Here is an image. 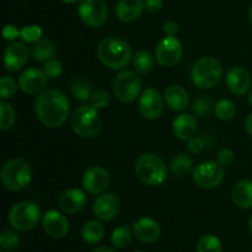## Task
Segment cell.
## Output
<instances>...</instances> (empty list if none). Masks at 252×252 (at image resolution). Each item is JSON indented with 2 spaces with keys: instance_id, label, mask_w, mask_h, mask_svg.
I'll return each mask as SVG.
<instances>
[{
  "instance_id": "1",
  "label": "cell",
  "mask_w": 252,
  "mask_h": 252,
  "mask_svg": "<svg viewBox=\"0 0 252 252\" xmlns=\"http://www.w3.org/2000/svg\"><path fill=\"white\" fill-rule=\"evenodd\" d=\"M37 118L48 128H58L68 120L69 100L58 89H47L38 94L34 101Z\"/></svg>"
},
{
  "instance_id": "2",
  "label": "cell",
  "mask_w": 252,
  "mask_h": 252,
  "mask_svg": "<svg viewBox=\"0 0 252 252\" xmlns=\"http://www.w3.org/2000/svg\"><path fill=\"white\" fill-rule=\"evenodd\" d=\"M101 63L113 70H122L132 59V49L125 39L116 36L103 38L97 47Z\"/></svg>"
},
{
  "instance_id": "3",
  "label": "cell",
  "mask_w": 252,
  "mask_h": 252,
  "mask_svg": "<svg viewBox=\"0 0 252 252\" xmlns=\"http://www.w3.org/2000/svg\"><path fill=\"white\" fill-rule=\"evenodd\" d=\"M135 175L144 185L159 186L167 179V167L157 154L144 153L135 161Z\"/></svg>"
},
{
  "instance_id": "4",
  "label": "cell",
  "mask_w": 252,
  "mask_h": 252,
  "mask_svg": "<svg viewBox=\"0 0 252 252\" xmlns=\"http://www.w3.org/2000/svg\"><path fill=\"white\" fill-rule=\"evenodd\" d=\"M1 182L10 191H21L26 189L32 180V170L29 162L21 158L10 159L1 167Z\"/></svg>"
},
{
  "instance_id": "5",
  "label": "cell",
  "mask_w": 252,
  "mask_h": 252,
  "mask_svg": "<svg viewBox=\"0 0 252 252\" xmlns=\"http://www.w3.org/2000/svg\"><path fill=\"white\" fill-rule=\"evenodd\" d=\"M70 125L75 134L81 138H94L102 129L98 110L91 105L79 106L71 115Z\"/></svg>"
},
{
  "instance_id": "6",
  "label": "cell",
  "mask_w": 252,
  "mask_h": 252,
  "mask_svg": "<svg viewBox=\"0 0 252 252\" xmlns=\"http://www.w3.org/2000/svg\"><path fill=\"white\" fill-rule=\"evenodd\" d=\"M221 76V64L213 57H203L192 66L191 80L199 89L214 88L220 81Z\"/></svg>"
},
{
  "instance_id": "7",
  "label": "cell",
  "mask_w": 252,
  "mask_h": 252,
  "mask_svg": "<svg viewBox=\"0 0 252 252\" xmlns=\"http://www.w3.org/2000/svg\"><path fill=\"white\" fill-rule=\"evenodd\" d=\"M112 89L116 98L120 102H133L140 94L142 79L137 71L122 70L116 75Z\"/></svg>"
},
{
  "instance_id": "8",
  "label": "cell",
  "mask_w": 252,
  "mask_h": 252,
  "mask_svg": "<svg viewBox=\"0 0 252 252\" xmlns=\"http://www.w3.org/2000/svg\"><path fill=\"white\" fill-rule=\"evenodd\" d=\"M41 217V209L34 202L25 201L12 206L9 212V223L16 230L27 231L37 225Z\"/></svg>"
},
{
  "instance_id": "9",
  "label": "cell",
  "mask_w": 252,
  "mask_h": 252,
  "mask_svg": "<svg viewBox=\"0 0 252 252\" xmlns=\"http://www.w3.org/2000/svg\"><path fill=\"white\" fill-rule=\"evenodd\" d=\"M192 177L194 184L201 189H216L224 180V167L217 161H203L194 167Z\"/></svg>"
},
{
  "instance_id": "10",
  "label": "cell",
  "mask_w": 252,
  "mask_h": 252,
  "mask_svg": "<svg viewBox=\"0 0 252 252\" xmlns=\"http://www.w3.org/2000/svg\"><path fill=\"white\" fill-rule=\"evenodd\" d=\"M78 12L81 21L91 29L102 26L108 16V9L105 0H81Z\"/></svg>"
},
{
  "instance_id": "11",
  "label": "cell",
  "mask_w": 252,
  "mask_h": 252,
  "mask_svg": "<svg viewBox=\"0 0 252 252\" xmlns=\"http://www.w3.org/2000/svg\"><path fill=\"white\" fill-rule=\"evenodd\" d=\"M184 47L175 36H166L158 43L155 59L161 66H174L181 61Z\"/></svg>"
},
{
  "instance_id": "12",
  "label": "cell",
  "mask_w": 252,
  "mask_h": 252,
  "mask_svg": "<svg viewBox=\"0 0 252 252\" xmlns=\"http://www.w3.org/2000/svg\"><path fill=\"white\" fill-rule=\"evenodd\" d=\"M138 110L145 120H158L164 110V96L154 88L145 89L138 101Z\"/></svg>"
},
{
  "instance_id": "13",
  "label": "cell",
  "mask_w": 252,
  "mask_h": 252,
  "mask_svg": "<svg viewBox=\"0 0 252 252\" xmlns=\"http://www.w3.org/2000/svg\"><path fill=\"white\" fill-rule=\"evenodd\" d=\"M81 184L88 193L101 194L110 187V172L105 167L93 166L84 172Z\"/></svg>"
},
{
  "instance_id": "14",
  "label": "cell",
  "mask_w": 252,
  "mask_h": 252,
  "mask_svg": "<svg viewBox=\"0 0 252 252\" xmlns=\"http://www.w3.org/2000/svg\"><path fill=\"white\" fill-rule=\"evenodd\" d=\"M121 209V201L115 193L103 192L96 198L93 211L98 220L108 221L117 217Z\"/></svg>"
},
{
  "instance_id": "15",
  "label": "cell",
  "mask_w": 252,
  "mask_h": 252,
  "mask_svg": "<svg viewBox=\"0 0 252 252\" xmlns=\"http://www.w3.org/2000/svg\"><path fill=\"white\" fill-rule=\"evenodd\" d=\"M29 48L22 42H12L5 48L4 64L9 73H17L29 61Z\"/></svg>"
},
{
  "instance_id": "16",
  "label": "cell",
  "mask_w": 252,
  "mask_h": 252,
  "mask_svg": "<svg viewBox=\"0 0 252 252\" xmlns=\"http://www.w3.org/2000/svg\"><path fill=\"white\" fill-rule=\"evenodd\" d=\"M48 76L46 73L39 69L30 68L22 71L19 78V88L25 94L33 95V94H41L46 90Z\"/></svg>"
},
{
  "instance_id": "17",
  "label": "cell",
  "mask_w": 252,
  "mask_h": 252,
  "mask_svg": "<svg viewBox=\"0 0 252 252\" xmlns=\"http://www.w3.org/2000/svg\"><path fill=\"white\" fill-rule=\"evenodd\" d=\"M42 226L47 235L53 239H62L68 234L70 225H69L68 218L64 214L52 209V211L46 212L42 218Z\"/></svg>"
},
{
  "instance_id": "18",
  "label": "cell",
  "mask_w": 252,
  "mask_h": 252,
  "mask_svg": "<svg viewBox=\"0 0 252 252\" xmlns=\"http://www.w3.org/2000/svg\"><path fill=\"white\" fill-rule=\"evenodd\" d=\"M133 234L144 244L157 243L161 236L159 223L149 217H142L133 223Z\"/></svg>"
},
{
  "instance_id": "19",
  "label": "cell",
  "mask_w": 252,
  "mask_h": 252,
  "mask_svg": "<svg viewBox=\"0 0 252 252\" xmlns=\"http://www.w3.org/2000/svg\"><path fill=\"white\" fill-rule=\"evenodd\" d=\"M225 81L228 89L234 95L243 96L251 90V75L243 66H233L229 69Z\"/></svg>"
},
{
  "instance_id": "20",
  "label": "cell",
  "mask_w": 252,
  "mask_h": 252,
  "mask_svg": "<svg viewBox=\"0 0 252 252\" xmlns=\"http://www.w3.org/2000/svg\"><path fill=\"white\" fill-rule=\"evenodd\" d=\"M86 204V196L81 189H68L61 194L58 201L59 208L66 214H75L80 212Z\"/></svg>"
},
{
  "instance_id": "21",
  "label": "cell",
  "mask_w": 252,
  "mask_h": 252,
  "mask_svg": "<svg viewBox=\"0 0 252 252\" xmlns=\"http://www.w3.org/2000/svg\"><path fill=\"white\" fill-rule=\"evenodd\" d=\"M172 132L176 135L177 139L182 140V142H189L192 138L196 137V118L189 113H181L172 122Z\"/></svg>"
},
{
  "instance_id": "22",
  "label": "cell",
  "mask_w": 252,
  "mask_h": 252,
  "mask_svg": "<svg viewBox=\"0 0 252 252\" xmlns=\"http://www.w3.org/2000/svg\"><path fill=\"white\" fill-rule=\"evenodd\" d=\"M164 101L169 108L175 112H182L189 103V96L186 89L181 85H170L164 91Z\"/></svg>"
},
{
  "instance_id": "23",
  "label": "cell",
  "mask_w": 252,
  "mask_h": 252,
  "mask_svg": "<svg viewBox=\"0 0 252 252\" xmlns=\"http://www.w3.org/2000/svg\"><path fill=\"white\" fill-rule=\"evenodd\" d=\"M144 1L142 0H118L116 5V16L122 22H133L142 15Z\"/></svg>"
},
{
  "instance_id": "24",
  "label": "cell",
  "mask_w": 252,
  "mask_h": 252,
  "mask_svg": "<svg viewBox=\"0 0 252 252\" xmlns=\"http://www.w3.org/2000/svg\"><path fill=\"white\" fill-rule=\"evenodd\" d=\"M234 204L241 209L252 208V181L241 180L234 186L231 192Z\"/></svg>"
},
{
  "instance_id": "25",
  "label": "cell",
  "mask_w": 252,
  "mask_h": 252,
  "mask_svg": "<svg viewBox=\"0 0 252 252\" xmlns=\"http://www.w3.org/2000/svg\"><path fill=\"white\" fill-rule=\"evenodd\" d=\"M57 52V46L53 41L46 38H41L33 43L31 48V56L37 62H47L54 57Z\"/></svg>"
},
{
  "instance_id": "26",
  "label": "cell",
  "mask_w": 252,
  "mask_h": 252,
  "mask_svg": "<svg viewBox=\"0 0 252 252\" xmlns=\"http://www.w3.org/2000/svg\"><path fill=\"white\" fill-rule=\"evenodd\" d=\"M105 235V229H103L102 224L98 220H88L83 225L81 229V236H83L84 241L88 244H97L100 243Z\"/></svg>"
},
{
  "instance_id": "27",
  "label": "cell",
  "mask_w": 252,
  "mask_h": 252,
  "mask_svg": "<svg viewBox=\"0 0 252 252\" xmlns=\"http://www.w3.org/2000/svg\"><path fill=\"white\" fill-rule=\"evenodd\" d=\"M170 170H171L172 175L176 177H185L193 171V160L189 155L181 153V154L175 155L174 159L171 160L170 164Z\"/></svg>"
},
{
  "instance_id": "28",
  "label": "cell",
  "mask_w": 252,
  "mask_h": 252,
  "mask_svg": "<svg viewBox=\"0 0 252 252\" xmlns=\"http://www.w3.org/2000/svg\"><path fill=\"white\" fill-rule=\"evenodd\" d=\"M154 57L150 52L143 51L137 52L133 57V66H134V70L137 71L140 75H144V74H148L154 66Z\"/></svg>"
},
{
  "instance_id": "29",
  "label": "cell",
  "mask_w": 252,
  "mask_h": 252,
  "mask_svg": "<svg viewBox=\"0 0 252 252\" xmlns=\"http://www.w3.org/2000/svg\"><path fill=\"white\" fill-rule=\"evenodd\" d=\"M70 93L76 100L88 101L90 100L94 91L89 81H86L85 79L75 78L70 81Z\"/></svg>"
},
{
  "instance_id": "30",
  "label": "cell",
  "mask_w": 252,
  "mask_h": 252,
  "mask_svg": "<svg viewBox=\"0 0 252 252\" xmlns=\"http://www.w3.org/2000/svg\"><path fill=\"white\" fill-rule=\"evenodd\" d=\"M132 241V231L127 225L116 228L111 234V243L117 249H126Z\"/></svg>"
},
{
  "instance_id": "31",
  "label": "cell",
  "mask_w": 252,
  "mask_h": 252,
  "mask_svg": "<svg viewBox=\"0 0 252 252\" xmlns=\"http://www.w3.org/2000/svg\"><path fill=\"white\" fill-rule=\"evenodd\" d=\"M16 122V112L5 100L0 101V129L7 130Z\"/></svg>"
},
{
  "instance_id": "32",
  "label": "cell",
  "mask_w": 252,
  "mask_h": 252,
  "mask_svg": "<svg viewBox=\"0 0 252 252\" xmlns=\"http://www.w3.org/2000/svg\"><path fill=\"white\" fill-rule=\"evenodd\" d=\"M214 111H216L217 117L220 121H230L233 120L236 113V106L231 100L221 98V100L217 101Z\"/></svg>"
},
{
  "instance_id": "33",
  "label": "cell",
  "mask_w": 252,
  "mask_h": 252,
  "mask_svg": "<svg viewBox=\"0 0 252 252\" xmlns=\"http://www.w3.org/2000/svg\"><path fill=\"white\" fill-rule=\"evenodd\" d=\"M196 252H221L220 240L212 234L202 236L196 245Z\"/></svg>"
},
{
  "instance_id": "34",
  "label": "cell",
  "mask_w": 252,
  "mask_h": 252,
  "mask_svg": "<svg viewBox=\"0 0 252 252\" xmlns=\"http://www.w3.org/2000/svg\"><path fill=\"white\" fill-rule=\"evenodd\" d=\"M19 83L14 80L11 76H2L0 79V97L1 100H9L14 97L17 93Z\"/></svg>"
},
{
  "instance_id": "35",
  "label": "cell",
  "mask_w": 252,
  "mask_h": 252,
  "mask_svg": "<svg viewBox=\"0 0 252 252\" xmlns=\"http://www.w3.org/2000/svg\"><path fill=\"white\" fill-rule=\"evenodd\" d=\"M42 29L38 25H30L20 30V38L26 43H36L42 38Z\"/></svg>"
},
{
  "instance_id": "36",
  "label": "cell",
  "mask_w": 252,
  "mask_h": 252,
  "mask_svg": "<svg viewBox=\"0 0 252 252\" xmlns=\"http://www.w3.org/2000/svg\"><path fill=\"white\" fill-rule=\"evenodd\" d=\"M0 244H1L2 250L11 251L19 246L20 238L17 234L12 230H4L0 234Z\"/></svg>"
},
{
  "instance_id": "37",
  "label": "cell",
  "mask_w": 252,
  "mask_h": 252,
  "mask_svg": "<svg viewBox=\"0 0 252 252\" xmlns=\"http://www.w3.org/2000/svg\"><path fill=\"white\" fill-rule=\"evenodd\" d=\"M89 101H90V105L96 110H102V108L107 107L110 103V94L103 89H98V90L94 91Z\"/></svg>"
},
{
  "instance_id": "38",
  "label": "cell",
  "mask_w": 252,
  "mask_h": 252,
  "mask_svg": "<svg viewBox=\"0 0 252 252\" xmlns=\"http://www.w3.org/2000/svg\"><path fill=\"white\" fill-rule=\"evenodd\" d=\"M43 71L46 73V75L48 78H58L63 73V64H62V62L59 59L52 58L49 61L44 62Z\"/></svg>"
},
{
  "instance_id": "39",
  "label": "cell",
  "mask_w": 252,
  "mask_h": 252,
  "mask_svg": "<svg viewBox=\"0 0 252 252\" xmlns=\"http://www.w3.org/2000/svg\"><path fill=\"white\" fill-rule=\"evenodd\" d=\"M234 152L229 148H223L218 153V162L223 166H230L234 161Z\"/></svg>"
},
{
  "instance_id": "40",
  "label": "cell",
  "mask_w": 252,
  "mask_h": 252,
  "mask_svg": "<svg viewBox=\"0 0 252 252\" xmlns=\"http://www.w3.org/2000/svg\"><path fill=\"white\" fill-rule=\"evenodd\" d=\"M193 112L197 113L198 116H204L211 108V100H207V98H198L193 102Z\"/></svg>"
},
{
  "instance_id": "41",
  "label": "cell",
  "mask_w": 252,
  "mask_h": 252,
  "mask_svg": "<svg viewBox=\"0 0 252 252\" xmlns=\"http://www.w3.org/2000/svg\"><path fill=\"white\" fill-rule=\"evenodd\" d=\"M2 37L6 41H15L17 37H20V30L14 25H6L2 30Z\"/></svg>"
},
{
  "instance_id": "42",
  "label": "cell",
  "mask_w": 252,
  "mask_h": 252,
  "mask_svg": "<svg viewBox=\"0 0 252 252\" xmlns=\"http://www.w3.org/2000/svg\"><path fill=\"white\" fill-rule=\"evenodd\" d=\"M204 148V142L201 138H192L191 140H189V150L191 153H201Z\"/></svg>"
},
{
  "instance_id": "43",
  "label": "cell",
  "mask_w": 252,
  "mask_h": 252,
  "mask_svg": "<svg viewBox=\"0 0 252 252\" xmlns=\"http://www.w3.org/2000/svg\"><path fill=\"white\" fill-rule=\"evenodd\" d=\"M162 7V0H144V9L149 12H158Z\"/></svg>"
},
{
  "instance_id": "44",
  "label": "cell",
  "mask_w": 252,
  "mask_h": 252,
  "mask_svg": "<svg viewBox=\"0 0 252 252\" xmlns=\"http://www.w3.org/2000/svg\"><path fill=\"white\" fill-rule=\"evenodd\" d=\"M162 30H164V32L166 36H175V34L179 32V25H177V22L170 20V21L165 22Z\"/></svg>"
},
{
  "instance_id": "45",
  "label": "cell",
  "mask_w": 252,
  "mask_h": 252,
  "mask_svg": "<svg viewBox=\"0 0 252 252\" xmlns=\"http://www.w3.org/2000/svg\"><path fill=\"white\" fill-rule=\"evenodd\" d=\"M245 129L249 133V135L252 138V113L249 115L245 120Z\"/></svg>"
},
{
  "instance_id": "46",
  "label": "cell",
  "mask_w": 252,
  "mask_h": 252,
  "mask_svg": "<svg viewBox=\"0 0 252 252\" xmlns=\"http://www.w3.org/2000/svg\"><path fill=\"white\" fill-rule=\"evenodd\" d=\"M91 252H116V251H113L112 249L106 248V246H101V248H96V249H94V250L91 251Z\"/></svg>"
},
{
  "instance_id": "47",
  "label": "cell",
  "mask_w": 252,
  "mask_h": 252,
  "mask_svg": "<svg viewBox=\"0 0 252 252\" xmlns=\"http://www.w3.org/2000/svg\"><path fill=\"white\" fill-rule=\"evenodd\" d=\"M63 2H65V4H75V2H78L79 0H62Z\"/></svg>"
},
{
  "instance_id": "48",
  "label": "cell",
  "mask_w": 252,
  "mask_h": 252,
  "mask_svg": "<svg viewBox=\"0 0 252 252\" xmlns=\"http://www.w3.org/2000/svg\"><path fill=\"white\" fill-rule=\"evenodd\" d=\"M248 98H249V103H250V105L252 106V89L250 91H249V96H248Z\"/></svg>"
},
{
  "instance_id": "49",
  "label": "cell",
  "mask_w": 252,
  "mask_h": 252,
  "mask_svg": "<svg viewBox=\"0 0 252 252\" xmlns=\"http://www.w3.org/2000/svg\"><path fill=\"white\" fill-rule=\"evenodd\" d=\"M249 19H250V22H251V25H252V4H251V6H250V10H249Z\"/></svg>"
},
{
  "instance_id": "50",
  "label": "cell",
  "mask_w": 252,
  "mask_h": 252,
  "mask_svg": "<svg viewBox=\"0 0 252 252\" xmlns=\"http://www.w3.org/2000/svg\"><path fill=\"white\" fill-rule=\"evenodd\" d=\"M249 229H250V231L252 234V216L250 217V219H249Z\"/></svg>"
},
{
  "instance_id": "51",
  "label": "cell",
  "mask_w": 252,
  "mask_h": 252,
  "mask_svg": "<svg viewBox=\"0 0 252 252\" xmlns=\"http://www.w3.org/2000/svg\"><path fill=\"white\" fill-rule=\"evenodd\" d=\"M134 252H144V251H134Z\"/></svg>"
}]
</instances>
